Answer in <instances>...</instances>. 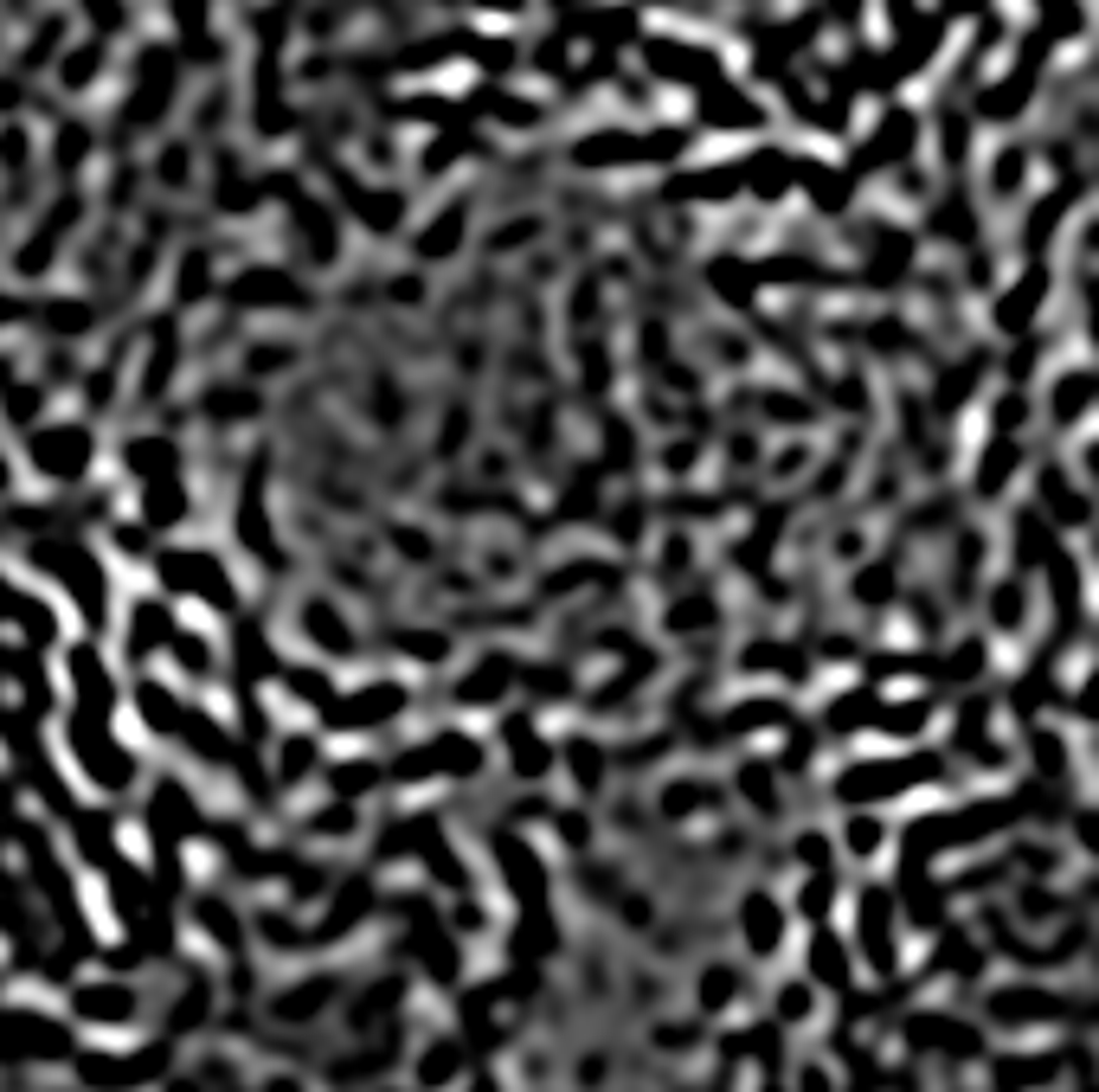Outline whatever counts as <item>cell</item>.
I'll return each instance as SVG.
<instances>
[{"mask_svg": "<svg viewBox=\"0 0 1099 1092\" xmlns=\"http://www.w3.org/2000/svg\"><path fill=\"white\" fill-rule=\"evenodd\" d=\"M39 456H45V463H51V469H65V463H72V469H78V463H84V437H78V431H72V437H65V431H59V437H45V450H39Z\"/></svg>", "mask_w": 1099, "mask_h": 1092, "instance_id": "obj_2", "label": "cell"}, {"mask_svg": "<svg viewBox=\"0 0 1099 1092\" xmlns=\"http://www.w3.org/2000/svg\"><path fill=\"white\" fill-rule=\"evenodd\" d=\"M816 971H823V977H843V951H836L830 939L816 945Z\"/></svg>", "mask_w": 1099, "mask_h": 1092, "instance_id": "obj_3", "label": "cell"}, {"mask_svg": "<svg viewBox=\"0 0 1099 1092\" xmlns=\"http://www.w3.org/2000/svg\"><path fill=\"white\" fill-rule=\"evenodd\" d=\"M78 1009H84V1015H97V1021H116V1015H129V1009H135V996H129V990H84V996H78Z\"/></svg>", "mask_w": 1099, "mask_h": 1092, "instance_id": "obj_1", "label": "cell"}]
</instances>
